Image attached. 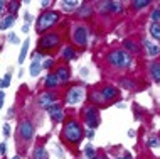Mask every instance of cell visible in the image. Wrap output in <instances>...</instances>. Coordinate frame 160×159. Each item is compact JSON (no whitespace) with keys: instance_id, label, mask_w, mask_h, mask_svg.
Listing matches in <instances>:
<instances>
[{"instance_id":"cell-25","label":"cell","mask_w":160,"mask_h":159,"mask_svg":"<svg viewBox=\"0 0 160 159\" xmlns=\"http://www.w3.org/2000/svg\"><path fill=\"white\" fill-rule=\"evenodd\" d=\"M84 152H86V156H88L89 159H94V157H96V151H94L91 146H88V147L84 149Z\"/></svg>"},{"instance_id":"cell-20","label":"cell","mask_w":160,"mask_h":159,"mask_svg":"<svg viewBox=\"0 0 160 159\" xmlns=\"http://www.w3.org/2000/svg\"><path fill=\"white\" fill-rule=\"evenodd\" d=\"M152 75H153V78L160 81V63H153L152 64Z\"/></svg>"},{"instance_id":"cell-41","label":"cell","mask_w":160,"mask_h":159,"mask_svg":"<svg viewBox=\"0 0 160 159\" xmlns=\"http://www.w3.org/2000/svg\"><path fill=\"white\" fill-rule=\"evenodd\" d=\"M88 137H89V139H93V137H94V132H93V130H88Z\"/></svg>"},{"instance_id":"cell-16","label":"cell","mask_w":160,"mask_h":159,"mask_svg":"<svg viewBox=\"0 0 160 159\" xmlns=\"http://www.w3.org/2000/svg\"><path fill=\"white\" fill-rule=\"evenodd\" d=\"M101 97H103V100H110V98H115V97H116V90H115L113 87H106V88L101 92Z\"/></svg>"},{"instance_id":"cell-36","label":"cell","mask_w":160,"mask_h":159,"mask_svg":"<svg viewBox=\"0 0 160 159\" xmlns=\"http://www.w3.org/2000/svg\"><path fill=\"white\" fill-rule=\"evenodd\" d=\"M31 20H32V15H31V14H25V22L29 24V22H31Z\"/></svg>"},{"instance_id":"cell-5","label":"cell","mask_w":160,"mask_h":159,"mask_svg":"<svg viewBox=\"0 0 160 159\" xmlns=\"http://www.w3.org/2000/svg\"><path fill=\"white\" fill-rule=\"evenodd\" d=\"M83 98H84V88H81V87H72L68 92V95H66V100H68L69 105L81 103V102H83Z\"/></svg>"},{"instance_id":"cell-18","label":"cell","mask_w":160,"mask_h":159,"mask_svg":"<svg viewBox=\"0 0 160 159\" xmlns=\"http://www.w3.org/2000/svg\"><path fill=\"white\" fill-rule=\"evenodd\" d=\"M150 36L155 37L157 41H160V24L153 22L152 25H150Z\"/></svg>"},{"instance_id":"cell-31","label":"cell","mask_w":160,"mask_h":159,"mask_svg":"<svg viewBox=\"0 0 160 159\" xmlns=\"http://www.w3.org/2000/svg\"><path fill=\"white\" fill-rule=\"evenodd\" d=\"M148 146H150V147H157V146H158V140L155 139V137H152V139H148Z\"/></svg>"},{"instance_id":"cell-13","label":"cell","mask_w":160,"mask_h":159,"mask_svg":"<svg viewBox=\"0 0 160 159\" xmlns=\"http://www.w3.org/2000/svg\"><path fill=\"white\" fill-rule=\"evenodd\" d=\"M56 76H58V80H59V83H66V81H69V71H68V68H58V71H56Z\"/></svg>"},{"instance_id":"cell-35","label":"cell","mask_w":160,"mask_h":159,"mask_svg":"<svg viewBox=\"0 0 160 159\" xmlns=\"http://www.w3.org/2000/svg\"><path fill=\"white\" fill-rule=\"evenodd\" d=\"M3 100H5V93L0 90V110H2V105H3Z\"/></svg>"},{"instance_id":"cell-7","label":"cell","mask_w":160,"mask_h":159,"mask_svg":"<svg viewBox=\"0 0 160 159\" xmlns=\"http://www.w3.org/2000/svg\"><path fill=\"white\" fill-rule=\"evenodd\" d=\"M19 134H20V137H22V140H31L34 137V125H32V122L24 120V122L20 124V127H19Z\"/></svg>"},{"instance_id":"cell-37","label":"cell","mask_w":160,"mask_h":159,"mask_svg":"<svg viewBox=\"0 0 160 159\" xmlns=\"http://www.w3.org/2000/svg\"><path fill=\"white\" fill-rule=\"evenodd\" d=\"M49 5H51L49 0H46V2H41V7H49Z\"/></svg>"},{"instance_id":"cell-44","label":"cell","mask_w":160,"mask_h":159,"mask_svg":"<svg viewBox=\"0 0 160 159\" xmlns=\"http://www.w3.org/2000/svg\"><path fill=\"white\" fill-rule=\"evenodd\" d=\"M118 159H132V157H128V156H127V157H118Z\"/></svg>"},{"instance_id":"cell-9","label":"cell","mask_w":160,"mask_h":159,"mask_svg":"<svg viewBox=\"0 0 160 159\" xmlns=\"http://www.w3.org/2000/svg\"><path fill=\"white\" fill-rule=\"evenodd\" d=\"M47 112H49V115L56 120V122H61V120L64 119V112L61 109V105H58V103H52L49 109H47Z\"/></svg>"},{"instance_id":"cell-26","label":"cell","mask_w":160,"mask_h":159,"mask_svg":"<svg viewBox=\"0 0 160 159\" xmlns=\"http://www.w3.org/2000/svg\"><path fill=\"white\" fill-rule=\"evenodd\" d=\"M110 10L111 12H122V5L118 2H110Z\"/></svg>"},{"instance_id":"cell-15","label":"cell","mask_w":160,"mask_h":159,"mask_svg":"<svg viewBox=\"0 0 160 159\" xmlns=\"http://www.w3.org/2000/svg\"><path fill=\"white\" fill-rule=\"evenodd\" d=\"M41 71H42V63H41V61H36V59H34L32 64H31V70H29L31 76H37Z\"/></svg>"},{"instance_id":"cell-24","label":"cell","mask_w":160,"mask_h":159,"mask_svg":"<svg viewBox=\"0 0 160 159\" xmlns=\"http://www.w3.org/2000/svg\"><path fill=\"white\" fill-rule=\"evenodd\" d=\"M61 5L64 8H74L79 5V2H76V0H64V2H61Z\"/></svg>"},{"instance_id":"cell-1","label":"cell","mask_w":160,"mask_h":159,"mask_svg":"<svg viewBox=\"0 0 160 159\" xmlns=\"http://www.w3.org/2000/svg\"><path fill=\"white\" fill-rule=\"evenodd\" d=\"M64 137H66V140L69 142L76 144L81 140V137H83V129L79 127V124L74 122V120H71V122H68L66 125H64Z\"/></svg>"},{"instance_id":"cell-2","label":"cell","mask_w":160,"mask_h":159,"mask_svg":"<svg viewBox=\"0 0 160 159\" xmlns=\"http://www.w3.org/2000/svg\"><path fill=\"white\" fill-rule=\"evenodd\" d=\"M110 63L113 64L115 68H127L130 63H132V56H130L125 49H116L113 51L110 56H108Z\"/></svg>"},{"instance_id":"cell-33","label":"cell","mask_w":160,"mask_h":159,"mask_svg":"<svg viewBox=\"0 0 160 159\" xmlns=\"http://www.w3.org/2000/svg\"><path fill=\"white\" fill-rule=\"evenodd\" d=\"M5 152H7V146H5V142H2V144H0V154L5 156Z\"/></svg>"},{"instance_id":"cell-40","label":"cell","mask_w":160,"mask_h":159,"mask_svg":"<svg viewBox=\"0 0 160 159\" xmlns=\"http://www.w3.org/2000/svg\"><path fill=\"white\" fill-rule=\"evenodd\" d=\"M17 7H19V3H15V2H10V8H12V10H14V8H17Z\"/></svg>"},{"instance_id":"cell-19","label":"cell","mask_w":160,"mask_h":159,"mask_svg":"<svg viewBox=\"0 0 160 159\" xmlns=\"http://www.w3.org/2000/svg\"><path fill=\"white\" fill-rule=\"evenodd\" d=\"M34 159H49L47 151H46L44 147H37L36 151H34Z\"/></svg>"},{"instance_id":"cell-34","label":"cell","mask_w":160,"mask_h":159,"mask_svg":"<svg viewBox=\"0 0 160 159\" xmlns=\"http://www.w3.org/2000/svg\"><path fill=\"white\" fill-rule=\"evenodd\" d=\"M52 66V59H46L44 63H42V68H51Z\"/></svg>"},{"instance_id":"cell-6","label":"cell","mask_w":160,"mask_h":159,"mask_svg":"<svg viewBox=\"0 0 160 159\" xmlns=\"http://www.w3.org/2000/svg\"><path fill=\"white\" fill-rule=\"evenodd\" d=\"M72 41L78 46H84L88 42V29L84 25H76L72 29Z\"/></svg>"},{"instance_id":"cell-17","label":"cell","mask_w":160,"mask_h":159,"mask_svg":"<svg viewBox=\"0 0 160 159\" xmlns=\"http://www.w3.org/2000/svg\"><path fill=\"white\" fill-rule=\"evenodd\" d=\"M29 39H25L24 41V44H22V49H20V54H19V64H22L25 61V56H27V51H29Z\"/></svg>"},{"instance_id":"cell-21","label":"cell","mask_w":160,"mask_h":159,"mask_svg":"<svg viewBox=\"0 0 160 159\" xmlns=\"http://www.w3.org/2000/svg\"><path fill=\"white\" fill-rule=\"evenodd\" d=\"M10 78H12V75H10V73H7V75L3 76L2 80H0V90H2V88H7L8 85H10Z\"/></svg>"},{"instance_id":"cell-30","label":"cell","mask_w":160,"mask_h":159,"mask_svg":"<svg viewBox=\"0 0 160 159\" xmlns=\"http://www.w3.org/2000/svg\"><path fill=\"white\" fill-rule=\"evenodd\" d=\"M160 19V8H155L152 12V20H158Z\"/></svg>"},{"instance_id":"cell-23","label":"cell","mask_w":160,"mask_h":159,"mask_svg":"<svg viewBox=\"0 0 160 159\" xmlns=\"http://www.w3.org/2000/svg\"><path fill=\"white\" fill-rule=\"evenodd\" d=\"M148 3H150L148 0H135L132 5H133V8H137V10H138V8H145L147 5H148Z\"/></svg>"},{"instance_id":"cell-32","label":"cell","mask_w":160,"mask_h":159,"mask_svg":"<svg viewBox=\"0 0 160 159\" xmlns=\"http://www.w3.org/2000/svg\"><path fill=\"white\" fill-rule=\"evenodd\" d=\"M3 135H5V137L10 135V125H8V124H5V125H3Z\"/></svg>"},{"instance_id":"cell-27","label":"cell","mask_w":160,"mask_h":159,"mask_svg":"<svg viewBox=\"0 0 160 159\" xmlns=\"http://www.w3.org/2000/svg\"><path fill=\"white\" fill-rule=\"evenodd\" d=\"M123 46H125V48H127L128 51H137V46L133 44L132 41H125V42H123Z\"/></svg>"},{"instance_id":"cell-14","label":"cell","mask_w":160,"mask_h":159,"mask_svg":"<svg viewBox=\"0 0 160 159\" xmlns=\"http://www.w3.org/2000/svg\"><path fill=\"white\" fill-rule=\"evenodd\" d=\"M46 87L47 88H56L59 85V80H58V76L56 75H52V73H51V75H47V78H46Z\"/></svg>"},{"instance_id":"cell-3","label":"cell","mask_w":160,"mask_h":159,"mask_svg":"<svg viewBox=\"0 0 160 159\" xmlns=\"http://www.w3.org/2000/svg\"><path fill=\"white\" fill-rule=\"evenodd\" d=\"M58 19H59V15L56 14V12H44L37 20V31L44 32L47 29H51L56 22H58Z\"/></svg>"},{"instance_id":"cell-11","label":"cell","mask_w":160,"mask_h":159,"mask_svg":"<svg viewBox=\"0 0 160 159\" xmlns=\"http://www.w3.org/2000/svg\"><path fill=\"white\" fill-rule=\"evenodd\" d=\"M143 46H145V49H147V54L152 56V58H155V56L160 54V48H158L157 44H153V42H150L148 39H143Z\"/></svg>"},{"instance_id":"cell-22","label":"cell","mask_w":160,"mask_h":159,"mask_svg":"<svg viewBox=\"0 0 160 159\" xmlns=\"http://www.w3.org/2000/svg\"><path fill=\"white\" fill-rule=\"evenodd\" d=\"M62 58L64 59H72L74 58V49L72 48H64L62 49Z\"/></svg>"},{"instance_id":"cell-29","label":"cell","mask_w":160,"mask_h":159,"mask_svg":"<svg viewBox=\"0 0 160 159\" xmlns=\"http://www.w3.org/2000/svg\"><path fill=\"white\" fill-rule=\"evenodd\" d=\"M93 14V10H91V8H89V7H84V8H81V12H79V15H91Z\"/></svg>"},{"instance_id":"cell-10","label":"cell","mask_w":160,"mask_h":159,"mask_svg":"<svg viewBox=\"0 0 160 159\" xmlns=\"http://www.w3.org/2000/svg\"><path fill=\"white\" fill-rule=\"evenodd\" d=\"M37 103H39V107H42V109H49V107L54 103V97L51 95V93H42V95L37 98Z\"/></svg>"},{"instance_id":"cell-38","label":"cell","mask_w":160,"mask_h":159,"mask_svg":"<svg viewBox=\"0 0 160 159\" xmlns=\"http://www.w3.org/2000/svg\"><path fill=\"white\" fill-rule=\"evenodd\" d=\"M22 32H29V24H24L22 25Z\"/></svg>"},{"instance_id":"cell-12","label":"cell","mask_w":160,"mask_h":159,"mask_svg":"<svg viewBox=\"0 0 160 159\" xmlns=\"http://www.w3.org/2000/svg\"><path fill=\"white\" fill-rule=\"evenodd\" d=\"M15 24V15H5L3 17L2 20H0V29H2V31H5V29H10L12 25Z\"/></svg>"},{"instance_id":"cell-39","label":"cell","mask_w":160,"mask_h":159,"mask_svg":"<svg viewBox=\"0 0 160 159\" xmlns=\"http://www.w3.org/2000/svg\"><path fill=\"white\" fill-rule=\"evenodd\" d=\"M3 8H5V2H2V0H0V14H2Z\"/></svg>"},{"instance_id":"cell-8","label":"cell","mask_w":160,"mask_h":159,"mask_svg":"<svg viewBox=\"0 0 160 159\" xmlns=\"http://www.w3.org/2000/svg\"><path fill=\"white\" fill-rule=\"evenodd\" d=\"M86 124H88L89 129L98 127L99 120H98V112H96V109H88V110H86Z\"/></svg>"},{"instance_id":"cell-4","label":"cell","mask_w":160,"mask_h":159,"mask_svg":"<svg viewBox=\"0 0 160 159\" xmlns=\"http://www.w3.org/2000/svg\"><path fill=\"white\" fill-rule=\"evenodd\" d=\"M59 41H61V37L58 36V34H46V36L41 37V41H39V49H52L56 46L59 44Z\"/></svg>"},{"instance_id":"cell-42","label":"cell","mask_w":160,"mask_h":159,"mask_svg":"<svg viewBox=\"0 0 160 159\" xmlns=\"http://www.w3.org/2000/svg\"><path fill=\"white\" fill-rule=\"evenodd\" d=\"M94 159H106V157H103V156H99V157H94Z\"/></svg>"},{"instance_id":"cell-43","label":"cell","mask_w":160,"mask_h":159,"mask_svg":"<svg viewBox=\"0 0 160 159\" xmlns=\"http://www.w3.org/2000/svg\"><path fill=\"white\" fill-rule=\"evenodd\" d=\"M12 159H20V156H14V157H12Z\"/></svg>"},{"instance_id":"cell-28","label":"cell","mask_w":160,"mask_h":159,"mask_svg":"<svg viewBox=\"0 0 160 159\" xmlns=\"http://www.w3.org/2000/svg\"><path fill=\"white\" fill-rule=\"evenodd\" d=\"M8 42H10V44H17V42H19L17 34H8Z\"/></svg>"}]
</instances>
